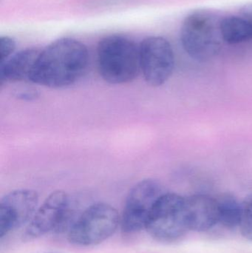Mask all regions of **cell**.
<instances>
[{"mask_svg": "<svg viewBox=\"0 0 252 253\" xmlns=\"http://www.w3.org/2000/svg\"><path fill=\"white\" fill-rule=\"evenodd\" d=\"M87 46L71 38L50 43L40 51L29 82L50 88H63L75 84L88 67Z\"/></svg>", "mask_w": 252, "mask_h": 253, "instance_id": "1", "label": "cell"}, {"mask_svg": "<svg viewBox=\"0 0 252 253\" xmlns=\"http://www.w3.org/2000/svg\"><path fill=\"white\" fill-rule=\"evenodd\" d=\"M97 65L101 77L106 83H130L141 72L139 46L125 36H107L98 44Z\"/></svg>", "mask_w": 252, "mask_h": 253, "instance_id": "2", "label": "cell"}, {"mask_svg": "<svg viewBox=\"0 0 252 253\" xmlns=\"http://www.w3.org/2000/svg\"><path fill=\"white\" fill-rule=\"evenodd\" d=\"M220 21L214 13L204 10H195L185 18L180 42L191 58L204 62L218 54L223 42Z\"/></svg>", "mask_w": 252, "mask_h": 253, "instance_id": "3", "label": "cell"}, {"mask_svg": "<svg viewBox=\"0 0 252 253\" xmlns=\"http://www.w3.org/2000/svg\"><path fill=\"white\" fill-rule=\"evenodd\" d=\"M121 226L118 211L106 203H96L83 211L68 233V242L78 247L99 245Z\"/></svg>", "mask_w": 252, "mask_h": 253, "instance_id": "4", "label": "cell"}, {"mask_svg": "<svg viewBox=\"0 0 252 253\" xmlns=\"http://www.w3.org/2000/svg\"><path fill=\"white\" fill-rule=\"evenodd\" d=\"M68 193L62 190L53 192L38 207L27 225L23 240H34L50 232L68 233L78 218Z\"/></svg>", "mask_w": 252, "mask_h": 253, "instance_id": "5", "label": "cell"}, {"mask_svg": "<svg viewBox=\"0 0 252 253\" xmlns=\"http://www.w3.org/2000/svg\"><path fill=\"white\" fill-rule=\"evenodd\" d=\"M145 230L158 242H177L189 231L185 222L184 197L164 193L152 208Z\"/></svg>", "mask_w": 252, "mask_h": 253, "instance_id": "6", "label": "cell"}, {"mask_svg": "<svg viewBox=\"0 0 252 253\" xmlns=\"http://www.w3.org/2000/svg\"><path fill=\"white\" fill-rule=\"evenodd\" d=\"M141 72L149 85L160 87L173 75L175 54L170 43L161 37L144 39L139 45Z\"/></svg>", "mask_w": 252, "mask_h": 253, "instance_id": "7", "label": "cell"}, {"mask_svg": "<svg viewBox=\"0 0 252 253\" xmlns=\"http://www.w3.org/2000/svg\"><path fill=\"white\" fill-rule=\"evenodd\" d=\"M164 193L156 180L144 179L137 183L127 195L121 216V230L130 234L145 229L154 205Z\"/></svg>", "mask_w": 252, "mask_h": 253, "instance_id": "8", "label": "cell"}, {"mask_svg": "<svg viewBox=\"0 0 252 253\" xmlns=\"http://www.w3.org/2000/svg\"><path fill=\"white\" fill-rule=\"evenodd\" d=\"M38 195L28 189L13 190L0 202V239L29 224L38 208Z\"/></svg>", "mask_w": 252, "mask_h": 253, "instance_id": "9", "label": "cell"}, {"mask_svg": "<svg viewBox=\"0 0 252 253\" xmlns=\"http://www.w3.org/2000/svg\"><path fill=\"white\" fill-rule=\"evenodd\" d=\"M184 218L188 230L204 232L218 223V211L216 198L207 195L184 197Z\"/></svg>", "mask_w": 252, "mask_h": 253, "instance_id": "10", "label": "cell"}, {"mask_svg": "<svg viewBox=\"0 0 252 253\" xmlns=\"http://www.w3.org/2000/svg\"><path fill=\"white\" fill-rule=\"evenodd\" d=\"M39 53L37 49H25L15 53L7 61L1 63L0 67L1 84L29 81Z\"/></svg>", "mask_w": 252, "mask_h": 253, "instance_id": "11", "label": "cell"}, {"mask_svg": "<svg viewBox=\"0 0 252 253\" xmlns=\"http://www.w3.org/2000/svg\"><path fill=\"white\" fill-rule=\"evenodd\" d=\"M220 32L227 44L247 42L252 40V22L244 16H227L220 21Z\"/></svg>", "mask_w": 252, "mask_h": 253, "instance_id": "12", "label": "cell"}, {"mask_svg": "<svg viewBox=\"0 0 252 253\" xmlns=\"http://www.w3.org/2000/svg\"><path fill=\"white\" fill-rule=\"evenodd\" d=\"M218 211V223L226 228L239 227L242 218V205L231 193H225L216 198Z\"/></svg>", "mask_w": 252, "mask_h": 253, "instance_id": "13", "label": "cell"}, {"mask_svg": "<svg viewBox=\"0 0 252 253\" xmlns=\"http://www.w3.org/2000/svg\"><path fill=\"white\" fill-rule=\"evenodd\" d=\"M242 205V218L239 227L241 234L248 240L252 241V194L247 196Z\"/></svg>", "mask_w": 252, "mask_h": 253, "instance_id": "14", "label": "cell"}, {"mask_svg": "<svg viewBox=\"0 0 252 253\" xmlns=\"http://www.w3.org/2000/svg\"><path fill=\"white\" fill-rule=\"evenodd\" d=\"M16 47V42L11 37L7 36L0 37V63L5 62L14 54Z\"/></svg>", "mask_w": 252, "mask_h": 253, "instance_id": "15", "label": "cell"}, {"mask_svg": "<svg viewBox=\"0 0 252 253\" xmlns=\"http://www.w3.org/2000/svg\"><path fill=\"white\" fill-rule=\"evenodd\" d=\"M38 92L34 90H24L18 93L17 97L22 100L25 101H33L36 99L38 97Z\"/></svg>", "mask_w": 252, "mask_h": 253, "instance_id": "16", "label": "cell"}, {"mask_svg": "<svg viewBox=\"0 0 252 253\" xmlns=\"http://www.w3.org/2000/svg\"><path fill=\"white\" fill-rule=\"evenodd\" d=\"M241 13L242 16L252 22V3L244 5L241 8Z\"/></svg>", "mask_w": 252, "mask_h": 253, "instance_id": "17", "label": "cell"}]
</instances>
